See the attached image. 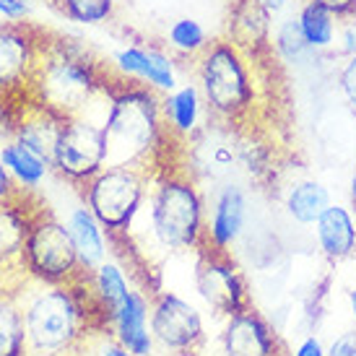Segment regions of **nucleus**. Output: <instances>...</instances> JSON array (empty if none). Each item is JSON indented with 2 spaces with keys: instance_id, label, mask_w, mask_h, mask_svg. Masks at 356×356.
Wrapping results in <instances>:
<instances>
[{
  "instance_id": "obj_1",
  "label": "nucleus",
  "mask_w": 356,
  "mask_h": 356,
  "mask_svg": "<svg viewBox=\"0 0 356 356\" xmlns=\"http://www.w3.org/2000/svg\"><path fill=\"white\" fill-rule=\"evenodd\" d=\"M206 232V193L190 169L177 159L151 172L149 193L143 200L130 234L112 242L115 257H120L133 278L149 291H159L151 273L164 257L179 252H198Z\"/></svg>"
},
{
  "instance_id": "obj_2",
  "label": "nucleus",
  "mask_w": 356,
  "mask_h": 356,
  "mask_svg": "<svg viewBox=\"0 0 356 356\" xmlns=\"http://www.w3.org/2000/svg\"><path fill=\"white\" fill-rule=\"evenodd\" d=\"M104 136L107 167H146L154 172L182 151V143L164 125L161 94L120 76H115L107 94Z\"/></svg>"
},
{
  "instance_id": "obj_3",
  "label": "nucleus",
  "mask_w": 356,
  "mask_h": 356,
  "mask_svg": "<svg viewBox=\"0 0 356 356\" xmlns=\"http://www.w3.org/2000/svg\"><path fill=\"white\" fill-rule=\"evenodd\" d=\"M115 76L109 63H102L81 40L47 31L31 73L29 94L63 118H79L107 99Z\"/></svg>"
},
{
  "instance_id": "obj_4",
  "label": "nucleus",
  "mask_w": 356,
  "mask_h": 356,
  "mask_svg": "<svg viewBox=\"0 0 356 356\" xmlns=\"http://www.w3.org/2000/svg\"><path fill=\"white\" fill-rule=\"evenodd\" d=\"M19 299L29 356H76L91 330L99 327L86 273L76 284H40L26 278L19 286Z\"/></svg>"
},
{
  "instance_id": "obj_5",
  "label": "nucleus",
  "mask_w": 356,
  "mask_h": 356,
  "mask_svg": "<svg viewBox=\"0 0 356 356\" xmlns=\"http://www.w3.org/2000/svg\"><path fill=\"white\" fill-rule=\"evenodd\" d=\"M255 58L234 42L211 40L206 52L195 60V83L206 102L208 120L242 128L257 104V83L252 73Z\"/></svg>"
},
{
  "instance_id": "obj_6",
  "label": "nucleus",
  "mask_w": 356,
  "mask_h": 356,
  "mask_svg": "<svg viewBox=\"0 0 356 356\" xmlns=\"http://www.w3.org/2000/svg\"><path fill=\"white\" fill-rule=\"evenodd\" d=\"M149 182L151 169L146 167H104L79 188L81 200L109 234V245L130 234L149 193Z\"/></svg>"
},
{
  "instance_id": "obj_7",
  "label": "nucleus",
  "mask_w": 356,
  "mask_h": 356,
  "mask_svg": "<svg viewBox=\"0 0 356 356\" xmlns=\"http://www.w3.org/2000/svg\"><path fill=\"white\" fill-rule=\"evenodd\" d=\"M21 268L29 281L40 284H76L86 273L65 221L55 216L50 208H42L40 203L26 229Z\"/></svg>"
},
{
  "instance_id": "obj_8",
  "label": "nucleus",
  "mask_w": 356,
  "mask_h": 356,
  "mask_svg": "<svg viewBox=\"0 0 356 356\" xmlns=\"http://www.w3.org/2000/svg\"><path fill=\"white\" fill-rule=\"evenodd\" d=\"M104 167H107L104 122L91 115L65 120L52 156V175H58L63 182L79 190Z\"/></svg>"
},
{
  "instance_id": "obj_9",
  "label": "nucleus",
  "mask_w": 356,
  "mask_h": 356,
  "mask_svg": "<svg viewBox=\"0 0 356 356\" xmlns=\"http://www.w3.org/2000/svg\"><path fill=\"white\" fill-rule=\"evenodd\" d=\"M151 333L156 348L172 356H198L208 346L203 309L177 291L159 289L151 297Z\"/></svg>"
},
{
  "instance_id": "obj_10",
  "label": "nucleus",
  "mask_w": 356,
  "mask_h": 356,
  "mask_svg": "<svg viewBox=\"0 0 356 356\" xmlns=\"http://www.w3.org/2000/svg\"><path fill=\"white\" fill-rule=\"evenodd\" d=\"M195 291H198L203 307L213 317H218L221 323L227 317L252 307L248 281L242 276V270L234 266L232 255H227V252L198 250Z\"/></svg>"
},
{
  "instance_id": "obj_11",
  "label": "nucleus",
  "mask_w": 356,
  "mask_h": 356,
  "mask_svg": "<svg viewBox=\"0 0 356 356\" xmlns=\"http://www.w3.org/2000/svg\"><path fill=\"white\" fill-rule=\"evenodd\" d=\"M47 31L29 21H0V97L29 89Z\"/></svg>"
},
{
  "instance_id": "obj_12",
  "label": "nucleus",
  "mask_w": 356,
  "mask_h": 356,
  "mask_svg": "<svg viewBox=\"0 0 356 356\" xmlns=\"http://www.w3.org/2000/svg\"><path fill=\"white\" fill-rule=\"evenodd\" d=\"M248 227V193L237 182H221L206 203V232L200 250L227 252L237 245Z\"/></svg>"
},
{
  "instance_id": "obj_13",
  "label": "nucleus",
  "mask_w": 356,
  "mask_h": 356,
  "mask_svg": "<svg viewBox=\"0 0 356 356\" xmlns=\"http://www.w3.org/2000/svg\"><path fill=\"white\" fill-rule=\"evenodd\" d=\"M218 356H289V348L278 338L276 327L248 307L237 315L227 317L216 333Z\"/></svg>"
},
{
  "instance_id": "obj_14",
  "label": "nucleus",
  "mask_w": 356,
  "mask_h": 356,
  "mask_svg": "<svg viewBox=\"0 0 356 356\" xmlns=\"http://www.w3.org/2000/svg\"><path fill=\"white\" fill-rule=\"evenodd\" d=\"M37 203L29 193H19L16 198L0 203V284L3 286H21L26 273L21 268V250L26 239L31 213Z\"/></svg>"
},
{
  "instance_id": "obj_15",
  "label": "nucleus",
  "mask_w": 356,
  "mask_h": 356,
  "mask_svg": "<svg viewBox=\"0 0 356 356\" xmlns=\"http://www.w3.org/2000/svg\"><path fill=\"white\" fill-rule=\"evenodd\" d=\"M65 120L68 118L52 112L50 107H44V104H40L37 99H31V94H26L24 102L16 107L10 138H16L19 143H24L26 149H31L37 156H42L52 167L55 146H58L60 130L65 125Z\"/></svg>"
},
{
  "instance_id": "obj_16",
  "label": "nucleus",
  "mask_w": 356,
  "mask_h": 356,
  "mask_svg": "<svg viewBox=\"0 0 356 356\" xmlns=\"http://www.w3.org/2000/svg\"><path fill=\"white\" fill-rule=\"evenodd\" d=\"M104 330H109L133 356H154L156 341L151 333V294L136 284L125 305L109 317Z\"/></svg>"
},
{
  "instance_id": "obj_17",
  "label": "nucleus",
  "mask_w": 356,
  "mask_h": 356,
  "mask_svg": "<svg viewBox=\"0 0 356 356\" xmlns=\"http://www.w3.org/2000/svg\"><path fill=\"white\" fill-rule=\"evenodd\" d=\"M161 115H164V125H167L169 136L177 143L185 146L190 138H195L208 122L206 102H203L198 83H179L175 91L164 94L161 97Z\"/></svg>"
},
{
  "instance_id": "obj_18",
  "label": "nucleus",
  "mask_w": 356,
  "mask_h": 356,
  "mask_svg": "<svg viewBox=\"0 0 356 356\" xmlns=\"http://www.w3.org/2000/svg\"><path fill=\"white\" fill-rule=\"evenodd\" d=\"M227 37L252 58L273 55V47H270V13L257 0H234Z\"/></svg>"
},
{
  "instance_id": "obj_19",
  "label": "nucleus",
  "mask_w": 356,
  "mask_h": 356,
  "mask_svg": "<svg viewBox=\"0 0 356 356\" xmlns=\"http://www.w3.org/2000/svg\"><path fill=\"white\" fill-rule=\"evenodd\" d=\"M315 242L320 255L341 263L356 252V216L351 208L330 203L315 221Z\"/></svg>"
},
{
  "instance_id": "obj_20",
  "label": "nucleus",
  "mask_w": 356,
  "mask_h": 356,
  "mask_svg": "<svg viewBox=\"0 0 356 356\" xmlns=\"http://www.w3.org/2000/svg\"><path fill=\"white\" fill-rule=\"evenodd\" d=\"M65 227L70 232V239L76 245L79 260L83 270L89 273L91 268H97L102 260L109 257V234L104 232V227L99 224V218L91 213V208L81 200L73 208H68L65 213Z\"/></svg>"
},
{
  "instance_id": "obj_21",
  "label": "nucleus",
  "mask_w": 356,
  "mask_h": 356,
  "mask_svg": "<svg viewBox=\"0 0 356 356\" xmlns=\"http://www.w3.org/2000/svg\"><path fill=\"white\" fill-rule=\"evenodd\" d=\"M0 159L8 169L10 179L16 182V188L21 193H29V195H34L44 185V179L52 175L50 164L16 138L0 140Z\"/></svg>"
},
{
  "instance_id": "obj_22",
  "label": "nucleus",
  "mask_w": 356,
  "mask_h": 356,
  "mask_svg": "<svg viewBox=\"0 0 356 356\" xmlns=\"http://www.w3.org/2000/svg\"><path fill=\"white\" fill-rule=\"evenodd\" d=\"M330 190L317 179H299L286 193L284 208L289 218L299 227H315V221L323 216V211L330 206Z\"/></svg>"
},
{
  "instance_id": "obj_23",
  "label": "nucleus",
  "mask_w": 356,
  "mask_h": 356,
  "mask_svg": "<svg viewBox=\"0 0 356 356\" xmlns=\"http://www.w3.org/2000/svg\"><path fill=\"white\" fill-rule=\"evenodd\" d=\"M0 356H29L19 286H3V284H0Z\"/></svg>"
},
{
  "instance_id": "obj_24",
  "label": "nucleus",
  "mask_w": 356,
  "mask_h": 356,
  "mask_svg": "<svg viewBox=\"0 0 356 356\" xmlns=\"http://www.w3.org/2000/svg\"><path fill=\"white\" fill-rule=\"evenodd\" d=\"M299 29L305 34L307 44L312 50H327L333 47L338 40V29H341V19L327 8L317 6L312 0H305L297 13Z\"/></svg>"
},
{
  "instance_id": "obj_25",
  "label": "nucleus",
  "mask_w": 356,
  "mask_h": 356,
  "mask_svg": "<svg viewBox=\"0 0 356 356\" xmlns=\"http://www.w3.org/2000/svg\"><path fill=\"white\" fill-rule=\"evenodd\" d=\"M167 44L169 50H175L179 58L198 60L206 52L208 44H211V40H208L206 26L198 19L182 16V19L172 21V26L167 31Z\"/></svg>"
},
{
  "instance_id": "obj_26",
  "label": "nucleus",
  "mask_w": 356,
  "mask_h": 356,
  "mask_svg": "<svg viewBox=\"0 0 356 356\" xmlns=\"http://www.w3.org/2000/svg\"><path fill=\"white\" fill-rule=\"evenodd\" d=\"M52 6L73 24L97 26L112 19L118 0H50Z\"/></svg>"
},
{
  "instance_id": "obj_27",
  "label": "nucleus",
  "mask_w": 356,
  "mask_h": 356,
  "mask_svg": "<svg viewBox=\"0 0 356 356\" xmlns=\"http://www.w3.org/2000/svg\"><path fill=\"white\" fill-rule=\"evenodd\" d=\"M270 47H273V55H276L281 63H297L302 55L307 52H315L309 44H307L305 34L299 29V21L297 19H286L281 21L273 31V42H270Z\"/></svg>"
},
{
  "instance_id": "obj_28",
  "label": "nucleus",
  "mask_w": 356,
  "mask_h": 356,
  "mask_svg": "<svg viewBox=\"0 0 356 356\" xmlns=\"http://www.w3.org/2000/svg\"><path fill=\"white\" fill-rule=\"evenodd\" d=\"M76 356H133V354L109 330L94 327L91 336L86 338V343L81 346V351Z\"/></svg>"
},
{
  "instance_id": "obj_29",
  "label": "nucleus",
  "mask_w": 356,
  "mask_h": 356,
  "mask_svg": "<svg viewBox=\"0 0 356 356\" xmlns=\"http://www.w3.org/2000/svg\"><path fill=\"white\" fill-rule=\"evenodd\" d=\"M338 83H341V94L343 99L351 104V109L356 112V55L346 58L343 68H341V76H338Z\"/></svg>"
},
{
  "instance_id": "obj_30",
  "label": "nucleus",
  "mask_w": 356,
  "mask_h": 356,
  "mask_svg": "<svg viewBox=\"0 0 356 356\" xmlns=\"http://www.w3.org/2000/svg\"><path fill=\"white\" fill-rule=\"evenodd\" d=\"M34 0H0V19L21 24L31 16Z\"/></svg>"
},
{
  "instance_id": "obj_31",
  "label": "nucleus",
  "mask_w": 356,
  "mask_h": 356,
  "mask_svg": "<svg viewBox=\"0 0 356 356\" xmlns=\"http://www.w3.org/2000/svg\"><path fill=\"white\" fill-rule=\"evenodd\" d=\"M289 356H327V346L320 336H305L289 351Z\"/></svg>"
},
{
  "instance_id": "obj_32",
  "label": "nucleus",
  "mask_w": 356,
  "mask_h": 356,
  "mask_svg": "<svg viewBox=\"0 0 356 356\" xmlns=\"http://www.w3.org/2000/svg\"><path fill=\"white\" fill-rule=\"evenodd\" d=\"M327 356H356V327L346 330L327 346Z\"/></svg>"
},
{
  "instance_id": "obj_33",
  "label": "nucleus",
  "mask_w": 356,
  "mask_h": 356,
  "mask_svg": "<svg viewBox=\"0 0 356 356\" xmlns=\"http://www.w3.org/2000/svg\"><path fill=\"white\" fill-rule=\"evenodd\" d=\"M312 3L327 8L330 13H336L341 21L356 19V0H312Z\"/></svg>"
},
{
  "instance_id": "obj_34",
  "label": "nucleus",
  "mask_w": 356,
  "mask_h": 356,
  "mask_svg": "<svg viewBox=\"0 0 356 356\" xmlns=\"http://www.w3.org/2000/svg\"><path fill=\"white\" fill-rule=\"evenodd\" d=\"M19 193H21V190L16 188V182L10 179L8 169H6V164H3V159H0V203H3V200L16 198Z\"/></svg>"
},
{
  "instance_id": "obj_35",
  "label": "nucleus",
  "mask_w": 356,
  "mask_h": 356,
  "mask_svg": "<svg viewBox=\"0 0 356 356\" xmlns=\"http://www.w3.org/2000/svg\"><path fill=\"white\" fill-rule=\"evenodd\" d=\"M348 309H351V317H354V323H356V286L348 291Z\"/></svg>"
},
{
  "instance_id": "obj_36",
  "label": "nucleus",
  "mask_w": 356,
  "mask_h": 356,
  "mask_svg": "<svg viewBox=\"0 0 356 356\" xmlns=\"http://www.w3.org/2000/svg\"><path fill=\"white\" fill-rule=\"evenodd\" d=\"M351 206H354V211H356V169H354V175H351Z\"/></svg>"
}]
</instances>
